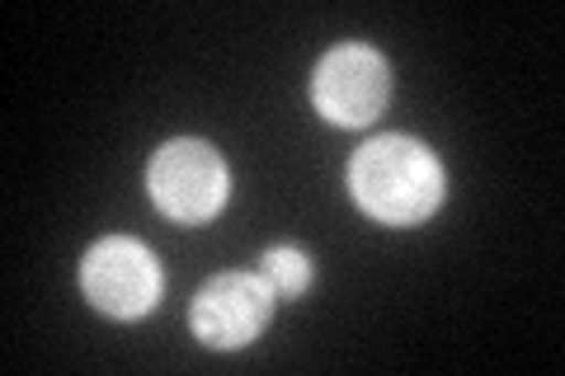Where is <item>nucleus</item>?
I'll list each match as a JSON object with an SVG mask.
<instances>
[{"instance_id":"nucleus-3","label":"nucleus","mask_w":565,"mask_h":376,"mask_svg":"<svg viewBox=\"0 0 565 376\" xmlns=\"http://www.w3.org/2000/svg\"><path fill=\"white\" fill-rule=\"evenodd\" d=\"M316 109L340 128H367L392 99V71H386L382 52L363 43H344L316 66L311 80Z\"/></svg>"},{"instance_id":"nucleus-5","label":"nucleus","mask_w":565,"mask_h":376,"mask_svg":"<svg viewBox=\"0 0 565 376\" xmlns=\"http://www.w3.org/2000/svg\"><path fill=\"white\" fill-rule=\"evenodd\" d=\"M274 292L269 282L255 273H222L212 278L207 288L193 297V334L203 339L207 348H241L264 330V320L274 311Z\"/></svg>"},{"instance_id":"nucleus-4","label":"nucleus","mask_w":565,"mask_h":376,"mask_svg":"<svg viewBox=\"0 0 565 376\" xmlns=\"http://www.w3.org/2000/svg\"><path fill=\"white\" fill-rule=\"evenodd\" d=\"M81 288L104 315L137 320L161 301V268L147 255V245H137L128 236H109L85 255Z\"/></svg>"},{"instance_id":"nucleus-6","label":"nucleus","mask_w":565,"mask_h":376,"mask_svg":"<svg viewBox=\"0 0 565 376\" xmlns=\"http://www.w3.org/2000/svg\"><path fill=\"white\" fill-rule=\"evenodd\" d=\"M259 278L269 282L274 297H297V292H307V282H311V264L302 249H269Z\"/></svg>"},{"instance_id":"nucleus-1","label":"nucleus","mask_w":565,"mask_h":376,"mask_svg":"<svg viewBox=\"0 0 565 376\" xmlns=\"http://www.w3.org/2000/svg\"><path fill=\"white\" fill-rule=\"evenodd\" d=\"M349 189L367 217L386 226H415L444 203V165L411 137H377L353 155Z\"/></svg>"},{"instance_id":"nucleus-2","label":"nucleus","mask_w":565,"mask_h":376,"mask_svg":"<svg viewBox=\"0 0 565 376\" xmlns=\"http://www.w3.org/2000/svg\"><path fill=\"white\" fill-rule=\"evenodd\" d=\"M147 189L170 222L199 226L207 217H217L222 203H226V165L207 141L184 137V141H170V147H161L151 155Z\"/></svg>"}]
</instances>
